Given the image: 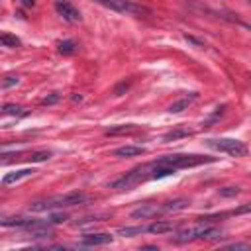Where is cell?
<instances>
[{
    "label": "cell",
    "instance_id": "obj_1",
    "mask_svg": "<svg viewBox=\"0 0 251 251\" xmlns=\"http://www.w3.org/2000/svg\"><path fill=\"white\" fill-rule=\"evenodd\" d=\"M88 202V196L84 192H67V194H57V196H49L37 202H31L27 206L29 212H45V210H57V208H71V206H78Z\"/></svg>",
    "mask_w": 251,
    "mask_h": 251
},
{
    "label": "cell",
    "instance_id": "obj_2",
    "mask_svg": "<svg viewBox=\"0 0 251 251\" xmlns=\"http://www.w3.org/2000/svg\"><path fill=\"white\" fill-rule=\"evenodd\" d=\"M208 147L220 151V153H226L229 157H245L249 153L247 145L239 139H231V137H220V139H208L206 141Z\"/></svg>",
    "mask_w": 251,
    "mask_h": 251
},
{
    "label": "cell",
    "instance_id": "obj_3",
    "mask_svg": "<svg viewBox=\"0 0 251 251\" xmlns=\"http://www.w3.org/2000/svg\"><path fill=\"white\" fill-rule=\"evenodd\" d=\"M208 161H212V159L204 157V155H180V153H176V155H165L157 163L173 167V169H186V167H196V165H202Z\"/></svg>",
    "mask_w": 251,
    "mask_h": 251
},
{
    "label": "cell",
    "instance_id": "obj_4",
    "mask_svg": "<svg viewBox=\"0 0 251 251\" xmlns=\"http://www.w3.org/2000/svg\"><path fill=\"white\" fill-rule=\"evenodd\" d=\"M216 237H222V233L210 226H196V227H188V229H182L175 235V241L176 243H188V241H194V239H216Z\"/></svg>",
    "mask_w": 251,
    "mask_h": 251
},
{
    "label": "cell",
    "instance_id": "obj_5",
    "mask_svg": "<svg viewBox=\"0 0 251 251\" xmlns=\"http://www.w3.org/2000/svg\"><path fill=\"white\" fill-rule=\"evenodd\" d=\"M114 12H124V14H149V8L133 2V0H94Z\"/></svg>",
    "mask_w": 251,
    "mask_h": 251
},
{
    "label": "cell",
    "instance_id": "obj_6",
    "mask_svg": "<svg viewBox=\"0 0 251 251\" xmlns=\"http://www.w3.org/2000/svg\"><path fill=\"white\" fill-rule=\"evenodd\" d=\"M145 171H147V167H137V169H133V171H129V173H126V175H122L120 178H116L112 184H110V188H118V190H127V188H131L133 184H137V182H141L143 178H149V176H145Z\"/></svg>",
    "mask_w": 251,
    "mask_h": 251
},
{
    "label": "cell",
    "instance_id": "obj_7",
    "mask_svg": "<svg viewBox=\"0 0 251 251\" xmlns=\"http://www.w3.org/2000/svg\"><path fill=\"white\" fill-rule=\"evenodd\" d=\"M55 10H57V14H59L65 22H69V24H76V22L82 20L78 8H75L69 0H55Z\"/></svg>",
    "mask_w": 251,
    "mask_h": 251
},
{
    "label": "cell",
    "instance_id": "obj_8",
    "mask_svg": "<svg viewBox=\"0 0 251 251\" xmlns=\"http://www.w3.org/2000/svg\"><path fill=\"white\" fill-rule=\"evenodd\" d=\"M196 98H198V92H190V94H186V96L178 98L176 102H173V104L169 106V112H171V114H180V112L188 110V106H190Z\"/></svg>",
    "mask_w": 251,
    "mask_h": 251
},
{
    "label": "cell",
    "instance_id": "obj_9",
    "mask_svg": "<svg viewBox=\"0 0 251 251\" xmlns=\"http://www.w3.org/2000/svg\"><path fill=\"white\" fill-rule=\"evenodd\" d=\"M157 214H163V208L161 206H157V204H143V206H139L137 210L131 212V218L145 220V218H155Z\"/></svg>",
    "mask_w": 251,
    "mask_h": 251
},
{
    "label": "cell",
    "instance_id": "obj_10",
    "mask_svg": "<svg viewBox=\"0 0 251 251\" xmlns=\"http://www.w3.org/2000/svg\"><path fill=\"white\" fill-rule=\"evenodd\" d=\"M82 245L86 247H94V245H106V243H112V235L110 233H86L82 235Z\"/></svg>",
    "mask_w": 251,
    "mask_h": 251
},
{
    "label": "cell",
    "instance_id": "obj_11",
    "mask_svg": "<svg viewBox=\"0 0 251 251\" xmlns=\"http://www.w3.org/2000/svg\"><path fill=\"white\" fill-rule=\"evenodd\" d=\"M33 173H35L33 169H18V171L6 173V175H4V178H2V184H4V186H10V184H14V182H18V180H22V178L31 176Z\"/></svg>",
    "mask_w": 251,
    "mask_h": 251
},
{
    "label": "cell",
    "instance_id": "obj_12",
    "mask_svg": "<svg viewBox=\"0 0 251 251\" xmlns=\"http://www.w3.org/2000/svg\"><path fill=\"white\" fill-rule=\"evenodd\" d=\"M143 153H145V147H139V145H124V147H118L114 151V155L116 157H122V159H126V157H137V155H143Z\"/></svg>",
    "mask_w": 251,
    "mask_h": 251
},
{
    "label": "cell",
    "instance_id": "obj_13",
    "mask_svg": "<svg viewBox=\"0 0 251 251\" xmlns=\"http://www.w3.org/2000/svg\"><path fill=\"white\" fill-rule=\"evenodd\" d=\"M188 204H190V202H188L186 198H175V200L163 202L161 208H163V212H180V210H186Z\"/></svg>",
    "mask_w": 251,
    "mask_h": 251
},
{
    "label": "cell",
    "instance_id": "obj_14",
    "mask_svg": "<svg viewBox=\"0 0 251 251\" xmlns=\"http://www.w3.org/2000/svg\"><path fill=\"white\" fill-rule=\"evenodd\" d=\"M2 116H16V118H24L27 116V110L16 104H4L2 106Z\"/></svg>",
    "mask_w": 251,
    "mask_h": 251
},
{
    "label": "cell",
    "instance_id": "obj_15",
    "mask_svg": "<svg viewBox=\"0 0 251 251\" xmlns=\"http://www.w3.org/2000/svg\"><path fill=\"white\" fill-rule=\"evenodd\" d=\"M173 222H153L151 226H147V231L149 233H167V231H173Z\"/></svg>",
    "mask_w": 251,
    "mask_h": 251
},
{
    "label": "cell",
    "instance_id": "obj_16",
    "mask_svg": "<svg viewBox=\"0 0 251 251\" xmlns=\"http://www.w3.org/2000/svg\"><path fill=\"white\" fill-rule=\"evenodd\" d=\"M0 43H2V47H20V45H22V41H20L16 35L8 33V31H4V33L0 35Z\"/></svg>",
    "mask_w": 251,
    "mask_h": 251
},
{
    "label": "cell",
    "instance_id": "obj_17",
    "mask_svg": "<svg viewBox=\"0 0 251 251\" xmlns=\"http://www.w3.org/2000/svg\"><path fill=\"white\" fill-rule=\"evenodd\" d=\"M76 49H78V45L73 39H65L59 43V53H63V55H73Z\"/></svg>",
    "mask_w": 251,
    "mask_h": 251
},
{
    "label": "cell",
    "instance_id": "obj_18",
    "mask_svg": "<svg viewBox=\"0 0 251 251\" xmlns=\"http://www.w3.org/2000/svg\"><path fill=\"white\" fill-rule=\"evenodd\" d=\"M145 231H147V227H143V226H135V227H120V229H118V233L124 235V237H133V235H139V233H145Z\"/></svg>",
    "mask_w": 251,
    "mask_h": 251
},
{
    "label": "cell",
    "instance_id": "obj_19",
    "mask_svg": "<svg viewBox=\"0 0 251 251\" xmlns=\"http://www.w3.org/2000/svg\"><path fill=\"white\" fill-rule=\"evenodd\" d=\"M137 127L133 126V124H127V126H118V127H112V129H108V135H118V133H131V131H135Z\"/></svg>",
    "mask_w": 251,
    "mask_h": 251
},
{
    "label": "cell",
    "instance_id": "obj_20",
    "mask_svg": "<svg viewBox=\"0 0 251 251\" xmlns=\"http://www.w3.org/2000/svg\"><path fill=\"white\" fill-rule=\"evenodd\" d=\"M186 135H190V131H188V129H176V131L167 133V135L163 137V141H165V143H169V141H175V139H178V137H186Z\"/></svg>",
    "mask_w": 251,
    "mask_h": 251
},
{
    "label": "cell",
    "instance_id": "obj_21",
    "mask_svg": "<svg viewBox=\"0 0 251 251\" xmlns=\"http://www.w3.org/2000/svg\"><path fill=\"white\" fill-rule=\"evenodd\" d=\"M49 157H51V151H35V153H31L27 159L33 161V163H37V161H47Z\"/></svg>",
    "mask_w": 251,
    "mask_h": 251
},
{
    "label": "cell",
    "instance_id": "obj_22",
    "mask_svg": "<svg viewBox=\"0 0 251 251\" xmlns=\"http://www.w3.org/2000/svg\"><path fill=\"white\" fill-rule=\"evenodd\" d=\"M241 192V188L239 186H226V188H220V196H237Z\"/></svg>",
    "mask_w": 251,
    "mask_h": 251
},
{
    "label": "cell",
    "instance_id": "obj_23",
    "mask_svg": "<svg viewBox=\"0 0 251 251\" xmlns=\"http://www.w3.org/2000/svg\"><path fill=\"white\" fill-rule=\"evenodd\" d=\"M20 82V78L16 76V75H8L4 80H2V88H10V86H14V84H18Z\"/></svg>",
    "mask_w": 251,
    "mask_h": 251
},
{
    "label": "cell",
    "instance_id": "obj_24",
    "mask_svg": "<svg viewBox=\"0 0 251 251\" xmlns=\"http://www.w3.org/2000/svg\"><path fill=\"white\" fill-rule=\"evenodd\" d=\"M59 98H61V96H59L57 92H53V94L45 96V98L41 100V104H43V106H49V104H55V102H59Z\"/></svg>",
    "mask_w": 251,
    "mask_h": 251
},
{
    "label": "cell",
    "instance_id": "obj_25",
    "mask_svg": "<svg viewBox=\"0 0 251 251\" xmlns=\"http://www.w3.org/2000/svg\"><path fill=\"white\" fill-rule=\"evenodd\" d=\"M65 220H67V214H51L49 224H61V222H65Z\"/></svg>",
    "mask_w": 251,
    "mask_h": 251
},
{
    "label": "cell",
    "instance_id": "obj_26",
    "mask_svg": "<svg viewBox=\"0 0 251 251\" xmlns=\"http://www.w3.org/2000/svg\"><path fill=\"white\" fill-rule=\"evenodd\" d=\"M233 214H237V216H241V214H251V202L249 204H243V206H239Z\"/></svg>",
    "mask_w": 251,
    "mask_h": 251
},
{
    "label": "cell",
    "instance_id": "obj_27",
    "mask_svg": "<svg viewBox=\"0 0 251 251\" xmlns=\"http://www.w3.org/2000/svg\"><path fill=\"white\" fill-rule=\"evenodd\" d=\"M229 249H249V245L247 243H231Z\"/></svg>",
    "mask_w": 251,
    "mask_h": 251
},
{
    "label": "cell",
    "instance_id": "obj_28",
    "mask_svg": "<svg viewBox=\"0 0 251 251\" xmlns=\"http://www.w3.org/2000/svg\"><path fill=\"white\" fill-rule=\"evenodd\" d=\"M22 4H24L25 8H33V6H35V0H22Z\"/></svg>",
    "mask_w": 251,
    "mask_h": 251
},
{
    "label": "cell",
    "instance_id": "obj_29",
    "mask_svg": "<svg viewBox=\"0 0 251 251\" xmlns=\"http://www.w3.org/2000/svg\"><path fill=\"white\" fill-rule=\"evenodd\" d=\"M73 100H75V102H80V100H82V96H80V94H78V96L75 94V96H73Z\"/></svg>",
    "mask_w": 251,
    "mask_h": 251
},
{
    "label": "cell",
    "instance_id": "obj_30",
    "mask_svg": "<svg viewBox=\"0 0 251 251\" xmlns=\"http://www.w3.org/2000/svg\"><path fill=\"white\" fill-rule=\"evenodd\" d=\"M247 2H249V4H251V0H247Z\"/></svg>",
    "mask_w": 251,
    "mask_h": 251
}]
</instances>
